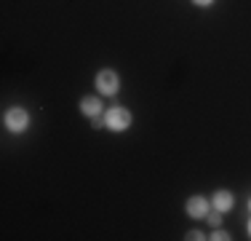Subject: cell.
<instances>
[{
    "mask_svg": "<svg viewBox=\"0 0 251 241\" xmlns=\"http://www.w3.org/2000/svg\"><path fill=\"white\" fill-rule=\"evenodd\" d=\"M131 110L128 107H123V105H115V107H107L104 110V129H110V131H126L131 126Z\"/></svg>",
    "mask_w": 251,
    "mask_h": 241,
    "instance_id": "cell-1",
    "label": "cell"
},
{
    "mask_svg": "<svg viewBox=\"0 0 251 241\" xmlns=\"http://www.w3.org/2000/svg\"><path fill=\"white\" fill-rule=\"evenodd\" d=\"M3 123H5V129L11 131V134H22V131L27 129V123H29V113L25 110V107H8L5 110V116H3Z\"/></svg>",
    "mask_w": 251,
    "mask_h": 241,
    "instance_id": "cell-2",
    "label": "cell"
},
{
    "mask_svg": "<svg viewBox=\"0 0 251 241\" xmlns=\"http://www.w3.org/2000/svg\"><path fill=\"white\" fill-rule=\"evenodd\" d=\"M118 89H121V78H118L115 70H101V72H97V91L101 96H115Z\"/></svg>",
    "mask_w": 251,
    "mask_h": 241,
    "instance_id": "cell-3",
    "label": "cell"
},
{
    "mask_svg": "<svg viewBox=\"0 0 251 241\" xmlns=\"http://www.w3.org/2000/svg\"><path fill=\"white\" fill-rule=\"evenodd\" d=\"M184 212H187V217H193V220H203L208 214V201L203 196H193L184 204Z\"/></svg>",
    "mask_w": 251,
    "mask_h": 241,
    "instance_id": "cell-4",
    "label": "cell"
},
{
    "mask_svg": "<svg viewBox=\"0 0 251 241\" xmlns=\"http://www.w3.org/2000/svg\"><path fill=\"white\" fill-rule=\"evenodd\" d=\"M101 99L99 96H83L80 99V113L83 116H88V118H94V116H104V113H101Z\"/></svg>",
    "mask_w": 251,
    "mask_h": 241,
    "instance_id": "cell-5",
    "label": "cell"
},
{
    "mask_svg": "<svg viewBox=\"0 0 251 241\" xmlns=\"http://www.w3.org/2000/svg\"><path fill=\"white\" fill-rule=\"evenodd\" d=\"M232 207H235V196H232L230 190H217L214 193V209H219V212H230Z\"/></svg>",
    "mask_w": 251,
    "mask_h": 241,
    "instance_id": "cell-6",
    "label": "cell"
},
{
    "mask_svg": "<svg viewBox=\"0 0 251 241\" xmlns=\"http://www.w3.org/2000/svg\"><path fill=\"white\" fill-rule=\"evenodd\" d=\"M206 220H208V225L219 228V225H222V212H219V209H214L211 214H206Z\"/></svg>",
    "mask_w": 251,
    "mask_h": 241,
    "instance_id": "cell-7",
    "label": "cell"
},
{
    "mask_svg": "<svg viewBox=\"0 0 251 241\" xmlns=\"http://www.w3.org/2000/svg\"><path fill=\"white\" fill-rule=\"evenodd\" d=\"M184 239H187V241H203L206 236H203L201 231H190V233H187V236H184Z\"/></svg>",
    "mask_w": 251,
    "mask_h": 241,
    "instance_id": "cell-8",
    "label": "cell"
},
{
    "mask_svg": "<svg viewBox=\"0 0 251 241\" xmlns=\"http://www.w3.org/2000/svg\"><path fill=\"white\" fill-rule=\"evenodd\" d=\"M91 126H94V129H101V126H107V123H104V116H94V118H91Z\"/></svg>",
    "mask_w": 251,
    "mask_h": 241,
    "instance_id": "cell-9",
    "label": "cell"
},
{
    "mask_svg": "<svg viewBox=\"0 0 251 241\" xmlns=\"http://www.w3.org/2000/svg\"><path fill=\"white\" fill-rule=\"evenodd\" d=\"M214 241H227V239H230V236H227V233L225 231H217V233H214V236H211Z\"/></svg>",
    "mask_w": 251,
    "mask_h": 241,
    "instance_id": "cell-10",
    "label": "cell"
},
{
    "mask_svg": "<svg viewBox=\"0 0 251 241\" xmlns=\"http://www.w3.org/2000/svg\"><path fill=\"white\" fill-rule=\"evenodd\" d=\"M195 5H201V8H208V5H214V0H193Z\"/></svg>",
    "mask_w": 251,
    "mask_h": 241,
    "instance_id": "cell-11",
    "label": "cell"
},
{
    "mask_svg": "<svg viewBox=\"0 0 251 241\" xmlns=\"http://www.w3.org/2000/svg\"><path fill=\"white\" fill-rule=\"evenodd\" d=\"M249 233H251V222H249Z\"/></svg>",
    "mask_w": 251,
    "mask_h": 241,
    "instance_id": "cell-12",
    "label": "cell"
},
{
    "mask_svg": "<svg viewBox=\"0 0 251 241\" xmlns=\"http://www.w3.org/2000/svg\"><path fill=\"white\" fill-rule=\"evenodd\" d=\"M249 209H251V201H249Z\"/></svg>",
    "mask_w": 251,
    "mask_h": 241,
    "instance_id": "cell-13",
    "label": "cell"
}]
</instances>
